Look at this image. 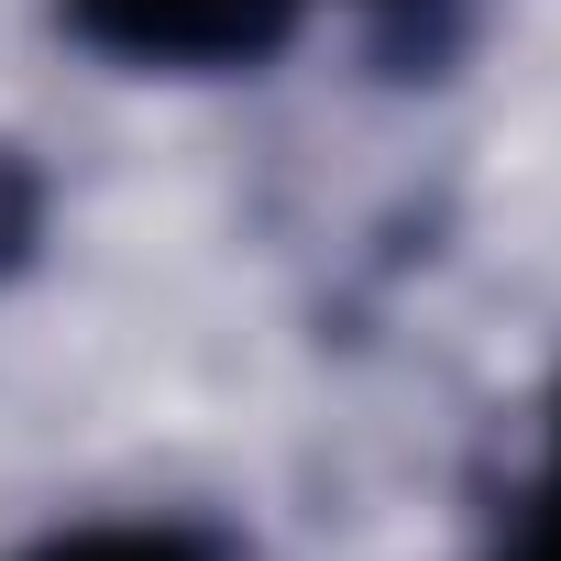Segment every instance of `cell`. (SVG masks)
Returning <instances> with one entry per match:
<instances>
[{
  "label": "cell",
  "instance_id": "7a4b0ae2",
  "mask_svg": "<svg viewBox=\"0 0 561 561\" xmlns=\"http://www.w3.org/2000/svg\"><path fill=\"white\" fill-rule=\"evenodd\" d=\"M12 561H242V539L220 517H176V506H133V517H67L45 539H23Z\"/></svg>",
  "mask_w": 561,
  "mask_h": 561
},
{
  "label": "cell",
  "instance_id": "6da1fadb",
  "mask_svg": "<svg viewBox=\"0 0 561 561\" xmlns=\"http://www.w3.org/2000/svg\"><path fill=\"white\" fill-rule=\"evenodd\" d=\"M331 0H56V34L133 78H253L275 67ZM375 12V0H342Z\"/></svg>",
  "mask_w": 561,
  "mask_h": 561
},
{
  "label": "cell",
  "instance_id": "277c9868",
  "mask_svg": "<svg viewBox=\"0 0 561 561\" xmlns=\"http://www.w3.org/2000/svg\"><path fill=\"white\" fill-rule=\"evenodd\" d=\"M375 45H386V67H419V56H440L451 45V23H462V0H375Z\"/></svg>",
  "mask_w": 561,
  "mask_h": 561
},
{
  "label": "cell",
  "instance_id": "3957f363",
  "mask_svg": "<svg viewBox=\"0 0 561 561\" xmlns=\"http://www.w3.org/2000/svg\"><path fill=\"white\" fill-rule=\"evenodd\" d=\"M484 561H561V386H550V419H539V451L506 495V528Z\"/></svg>",
  "mask_w": 561,
  "mask_h": 561
}]
</instances>
